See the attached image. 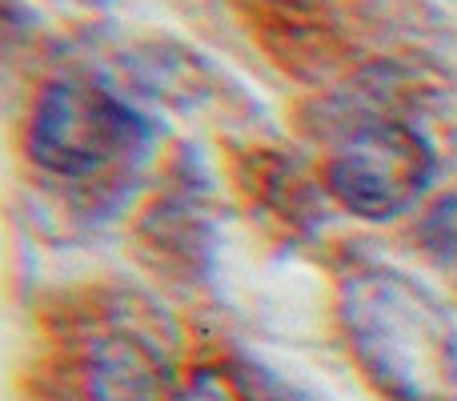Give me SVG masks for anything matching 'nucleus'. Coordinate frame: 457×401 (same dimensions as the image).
<instances>
[{
	"mask_svg": "<svg viewBox=\"0 0 457 401\" xmlns=\"http://www.w3.org/2000/svg\"><path fill=\"white\" fill-rule=\"evenodd\" d=\"M437 161L429 141L410 125H365L329 161V189L353 217L394 221L429 189Z\"/></svg>",
	"mask_w": 457,
	"mask_h": 401,
	"instance_id": "3",
	"label": "nucleus"
},
{
	"mask_svg": "<svg viewBox=\"0 0 457 401\" xmlns=\"http://www.w3.org/2000/svg\"><path fill=\"white\" fill-rule=\"evenodd\" d=\"M285 4H301V8H309V4H325V0H285Z\"/></svg>",
	"mask_w": 457,
	"mask_h": 401,
	"instance_id": "6",
	"label": "nucleus"
},
{
	"mask_svg": "<svg viewBox=\"0 0 457 401\" xmlns=\"http://www.w3.org/2000/svg\"><path fill=\"white\" fill-rule=\"evenodd\" d=\"M177 401H241V394H237V386L225 378V373L201 370L197 378H193L189 386L177 394Z\"/></svg>",
	"mask_w": 457,
	"mask_h": 401,
	"instance_id": "5",
	"label": "nucleus"
},
{
	"mask_svg": "<svg viewBox=\"0 0 457 401\" xmlns=\"http://www.w3.org/2000/svg\"><path fill=\"white\" fill-rule=\"evenodd\" d=\"M149 141V121L88 77H56L29 117V157L56 177H96Z\"/></svg>",
	"mask_w": 457,
	"mask_h": 401,
	"instance_id": "2",
	"label": "nucleus"
},
{
	"mask_svg": "<svg viewBox=\"0 0 457 401\" xmlns=\"http://www.w3.org/2000/svg\"><path fill=\"white\" fill-rule=\"evenodd\" d=\"M88 397L93 401H177L169 373L145 341L104 338L88 362Z\"/></svg>",
	"mask_w": 457,
	"mask_h": 401,
	"instance_id": "4",
	"label": "nucleus"
},
{
	"mask_svg": "<svg viewBox=\"0 0 457 401\" xmlns=\"http://www.w3.org/2000/svg\"><path fill=\"white\" fill-rule=\"evenodd\" d=\"M341 325L394 401H457V325L426 285L397 269H361L341 285Z\"/></svg>",
	"mask_w": 457,
	"mask_h": 401,
	"instance_id": "1",
	"label": "nucleus"
}]
</instances>
